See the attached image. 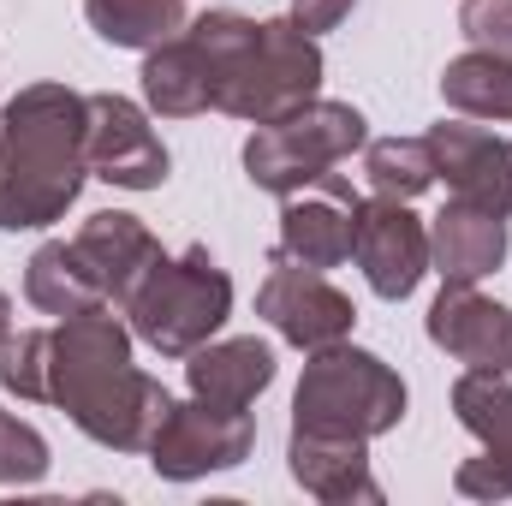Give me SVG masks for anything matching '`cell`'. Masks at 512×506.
<instances>
[{"label":"cell","mask_w":512,"mask_h":506,"mask_svg":"<svg viewBox=\"0 0 512 506\" xmlns=\"http://www.w3.org/2000/svg\"><path fill=\"white\" fill-rule=\"evenodd\" d=\"M54 405H66V417L96 447L149 453L155 429L173 411V393L131 364V334L102 304L54 328Z\"/></svg>","instance_id":"6da1fadb"},{"label":"cell","mask_w":512,"mask_h":506,"mask_svg":"<svg viewBox=\"0 0 512 506\" xmlns=\"http://www.w3.org/2000/svg\"><path fill=\"white\" fill-rule=\"evenodd\" d=\"M90 179L84 96L66 84H30L0 108V227H54Z\"/></svg>","instance_id":"7a4b0ae2"},{"label":"cell","mask_w":512,"mask_h":506,"mask_svg":"<svg viewBox=\"0 0 512 506\" xmlns=\"http://www.w3.org/2000/svg\"><path fill=\"white\" fill-rule=\"evenodd\" d=\"M185 36L203 48L215 72V108L233 120L268 126L322 90V48L298 18L256 24L245 12H203Z\"/></svg>","instance_id":"3957f363"},{"label":"cell","mask_w":512,"mask_h":506,"mask_svg":"<svg viewBox=\"0 0 512 506\" xmlns=\"http://www.w3.org/2000/svg\"><path fill=\"white\" fill-rule=\"evenodd\" d=\"M131 334L161 352V358H191L197 346H209L221 334V322L233 316V280L227 268L209 256V245H191L185 256H161L149 268V280L131 292L126 304Z\"/></svg>","instance_id":"277c9868"},{"label":"cell","mask_w":512,"mask_h":506,"mask_svg":"<svg viewBox=\"0 0 512 506\" xmlns=\"http://www.w3.org/2000/svg\"><path fill=\"white\" fill-rule=\"evenodd\" d=\"M399 417H405V381L393 364H382L376 352L352 340L310 352L304 381L292 393V429H334V435L376 441L387 429H399Z\"/></svg>","instance_id":"5b68a950"},{"label":"cell","mask_w":512,"mask_h":506,"mask_svg":"<svg viewBox=\"0 0 512 506\" xmlns=\"http://www.w3.org/2000/svg\"><path fill=\"white\" fill-rule=\"evenodd\" d=\"M364 143H370V120H364L352 102H322V96H310L304 108H292V114H280V120H268V126L251 131V143H245V173H251V185L286 197V191L322 179L328 167H340V161H346L352 149H364Z\"/></svg>","instance_id":"8992f818"},{"label":"cell","mask_w":512,"mask_h":506,"mask_svg":"<svg viewBox=\"0 0 512 506\" xmlns=\"http://www.w3.org/2000/svg\"><path fill=\"white\" fill-rule=\"evenodd\" d=\"M251 447H256L251 411L209 405V399L191 393V405H173L167 423L155 429L149 465H155V477H167V483H197V477H209V471L245 465Z\"/></svg>","instance_id":"52a82bcc"},{"label":"cell","mask_w":512,"mask_h":506,"mask_svg":"<svg viewBox=\"0 0 512 506\" xmlns=\"http://www.w3.org/2000/svg\"><path fill=\"white\" fill-rule=\"evenodd\" d=\"M256 316L292 340L298 352H322L334 340H352V298L322 274V268H304V262H286V256H268V280L256 286Z\"/></svg>","instance_id":"ba28073f"},{"label":"cell","mask_w":512,"mask_h":506,"mask_svg":"<svg viewBox=\"0 0 512 506\" xmlns=\"http://www.w3.org/2000/svg\"><path fill=\"white\" fill-rule=\"evenodd\" d=\"M84 155L90 173L120 191H161L167 179V143L126 96H84Z\"/></svg>","instance_id":"9c48e42d"},{"label":"cell","mask_w":512,"mask_h":506,"mask_svg":"<svg viewBox=\"0 0 512 506\" xmlns=\"http://www.w3.org/2000/svg\"><path fill=\"white\" fill-rule=\"evenodd\" d=\"M453 411L483 441V453L453 471V489L465 501H512V381L465 370L453 381Z\"/></svg>","instance_id":"30bf717a"},{"label":"cell","mask_w":512,"mask_h":506,"mask_svg":"<svg viewBox=\"0 0 512 506\" xmlns=\"http://www.w3.org/2000/svg\"><path fill=\"white\" fill-rule=\"evenodd\" d=\"M358 191L340 173H322L298 191L280 197V245L274 256L304 262V268H340L352 256V233H358Z\"/></svg>","instance_id":"8fae6325"},{"label":"cell","mask_w":512,"mask_h":506,"mask_svg":"<svg viewBox=\"0 0 512 506\" xmlns=\"http://www.w3.org/2000/svg\"><path fill=\"white\" fill-rule=\"evenodd\" d=\"M352 256H358L370 292L387 298V304H399V298H411L417 280L429 274V227L411 215V203L370 197V203H358Z\"/></svg>","instance_id":"7c38bea8"},{"label":"cell","mask_w":512,"mask_h":506,"mask_svg":"<svg viewBox=\"0 0 512 506\" xmlns=\"http://www.w3.org/2000/svg\"><path fill=\"white\" fill-rule=\"evenodd\" d=\"M429 155H435V179H447V191L459 203L495 209L512 221V143L495 137L477 120H441L429 126Z\"/></svg>","instance_id":"4fadbf2b"},{"label":"cell","mask_w":512,"mask_h":506,"mask_svg":"<svg viewBox=\"0 0 512 506\" xmlns=\"http://www.w3.org/2000/svg\"><path fill=\"white\" fill-rule=\"evenodd\" d=\"M429 340L465 370H489V376L512 370V310L501 298H483L477 286L459 280L441 286V298L429 304Z\"/></svg>","instance_id":"5bb4252c"},{"label":"cell","mask_w":512,"mask_h":506,"mask_svg":"<svg viewBox=\"0 0 512 506\" xmlns=\"http://www.w3.org/2000/svg\"><path fill=\"white\" fill-rule=\"evenodd\" d=\"M370 441H358V435H334V429H292V447H286V459H292V483L304 489V495H316V501L328 506H382V483L370 477V453H364Z\"/></svg>","instance_id":"9a60e30c"},{"label":"cell","mask_w":512,"mask_h":506,"mask_svg":"<svg viewBox=\"0 0 512 506\" xmlns=\"http://www.w3.org/2000/svg\"><path fill=\"white\" fill-rule=\"evenodd\" d=\"M501 262H507V215L477 209V203H459V197L435 215V227H429V268L441 280L477 286Z\"/></svg>","instance_id":"2e32d148"},{"label":"cell","mask_w":512,"mask_h":506,"mask_svg":"<svg viewBox=\"0 0 512 506\" xmlns=\"http://www.w3.org/2000/svg\"><path fill=\"white\" fill-rule=\"evenodd\" d=\"M84 262L96 268V280H102V292H108V304H120L126 310L131 292L149 280V268L161 262V239L137 221V215H120V209H102V215H90L84 221V233L72 239Z\"/></svg>","instance_id":"e0dca14e"},{"label":"cell","mask_w":512,"mask_h":506,"mask_svg":"<svg viewBox=\"0 0 512 506\" xmlns=\"http://www.w3.org/2000/svg\"><path fill=\"white\" fill-rule=\"evenodd\" d=\"M185 381H191L197 399L245 411V405H256V393L274 381V346L256 340V334H245V340H209V346H197L185 358Z\"/></svg>","instance_id":"ac0fdd59"},{"label":"cell","mask_w":512,"mask_h":506,"mask_svg":"<svg viewBox=\"0 0 512 506\" xmlns=\"http://www.w3.org/2000/svg\"><path fill=\"white\" fill-rule=\"evenodd\" d=\"M143 102L161 120H191V114L215 108V72H209L203 48L185 30L173 42H161V48L143 54Z\"/></svg>","instance_id":"d6986e66"},{"label":"cell","mask_w":512,"mask_h":506,"mask_svg":"<svg viewBox=\"0 0 512 506\" xmlns=\"http://www.w3.org/2000/svg\"><path fill=\"white\" fill-rule=\"evenodd\" d=\"M24 298H30L42 316H60V322L108 304V292H102L96 268L84 262L78 245H66V239H48L42 251L24 262Z\"/></svg>","instance_id":"ffe728a7"},{"label":"cell","mask_w":512,"mask_h":506,"mask_svg":"<svg viewBox=\"0 0 512 506\" xmlns=\"http://www.w3.org/2000/svg\"><path fill=\"white\" fill-rule=\"evenodd\" d=\"M441 102L465 120H512V54H459L441 72Z\"/></svg>","instance_id":"44dd1931"},{"label":"cell","mask_w":512,"mask_h":506,"mask_svg":"<svg viewBox=\"0 0 512 506\" xmlns=\"http://www.w3.org/2000/svg\"><path fill=\"white\" fill-rule=\"evenodd\" d=\"M84 18L90 30L108 42V48H161L185 30V0H84Z\"/></svg>","instance_id":"7402d4cb"},{"label":"cell","mask_w":512,"mask_h":506,"mask_svg":"<svg viewBox=\"0 0 512 506\" xmlns=\"http://www.w3.org/2000/svg\"><path fill=\"white\" fill-rule=\"evenodd\" d=\"M364 185L370 197H393V203H411L435 185V155H429V137H382L364 149Z\"/></svg>","instance_id":"603a6c76"},{"label":"cell","mask_w":512,"mask_h":506,"mask_svg":"<svg viewBox=\"0 0 512 506\" xmlns=\"http://www.w3.org/2000/svg\"><path fill=\"white\" fill-rule=\"evenodd\" d=\"M0 387L18 399H54V328H24L0 346Z\"/></svg>","instance_id":"cb8c5ba5"},{"label":"cell","mask_w":512,"mask_h":506,"mask_svg":"<svg viewBox=\"0 0 512 506\" xmlns=\"http://www.w3.org/2000/svg\"><path fill=\"white\" fill-rule=\"evenodd\" d=\"M42 477H48V441L24 417L0 411V483L6 489H30Z\"/></svg>","instance_id":"d4e9b609"},{"label":"cell","mask_w":512,"mask_h":506,"mask_svg":"<svg viewBox=\"0 0 512 506\" xmlns=\"http://www.w3.org/2000/svg\"><path fill=\"white\" fill-rule=\"evenodd\" d=\"M459 30L483 54H512V0H465L459 6Z\"/></svg>","instance_id":"484cf974"},{"label":"cell","mask_w":512,"mask_h":506,"mask_svg":"<svg viewBox=\"0 0 512 506\" xmlns=\"http://www.w3.org/2000/svg\"><path fill=\"white\" fill-rule=\"evenodd\" d=\"M352 6H358V0H292V18H298L310 36H322V30H340V24L352 18Z\"/></svg>","instance_id":"4316f807"},{"label":"cell","mask_w":512,"mask_h":506,"mask_svg":"<svg viewBox=\"0 0 512 506\" xmlns=\"http://www.w3.org/2000/svg\"><path fill=\"white\" fill-rule=\"evenodd\" d=\"M12 340V304H6V292H0V346Z\"/></svg>","instance_id":"83f0119b"}]
</instances>
